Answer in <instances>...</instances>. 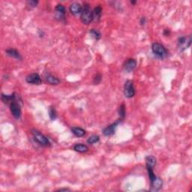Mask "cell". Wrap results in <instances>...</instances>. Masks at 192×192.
<instances>
[{"label": "cell", "instance_id": "cell-1", "mask_svg": "<svg viewBox=\"0 0 192 192\" xmlns=\"http://www.w3.org/2000/svg\"><path fill=\"white\" fill-rule=\"evenodd\" d=\"M81 22L85 25H89L93 20V13L90 5L85 3L83 6V11L80 14Z\"/></svg>", "mask_w": 192, "mask_h": 192}, {"label": "cell", "instance_id": "cell-2", "mask_svg": "<svg viewBox=\"0 0 192 192\" xmlns=\"http://www.w3.org/2000/svg\"><path fill=\"white\" fill-rule=\"evenodd\" d=\"M32 135L33 137V139L36 143H38L40 146L44 147H50L51 146L50 140L46 136L36 129H32Z\"/></svg>", "mask_w": 192, "mask_h": 192}, {"label": "cell", "instance_id": "cell-3", "mask_svg": "<svg viewBox=\"0 0 192 192\" xmlns=\"http://www.w3.org/2000/svg\"><path fill=\"white\" fill-rule=\"evenodd\" d=\"M152 51L156 57L164 59L167 57L168 51L164 45L158 42H155L152 45Z\"/></svg>", "mask_w": 192, "mask_h": 192}, {"label": "cell", "instance_id": "cell-4", "mask_svg": "<svg viewBox=\"0 0 192 192\" xmlns=\"http://www.w3.org/2000/svg\"><path fill=\"white\" fill-rule=\"evenodd\" d=\"M124 96L127 98H131L135 95V88L134 86V82L131 80H128L125 83L124 85Z\"/></svg>", "mask_w": 192, "mask_h": 192}, {"label": "cell", "instance_id": "cell-5", "mask_svg": "<svg viewBox=\"0 0 192 192\" xmlns=\"http://www.w3.org/2000/svg\"><path fill=\"white\" fill-rule=\"evenodd\" d=\"M178 47L181 52L184 51L191 46V36H181L178 38Z\"/></svg>", "mask_w": 192, "mask_h": 192}, {"label": "cell", "instance_id": "cell-6", "mask_svg": "<svg viewBox=\"0 0 192 192\" xmlns=\"http://www.w3.org/2000/svg\"><path fill=\"white\" fill-rule=\"evenodd\" d=\"M66 9L64 6L59 4L55 8V18L58 21L65 22Z\"/></svg>", "mask_w": 192, "mask_h": 192}, {"label": "cell", "instance_id": "cell-7", "mask_svg": "<svg viewBox=\"0 0 192 192\" xmlns=\"http://www.w3.org/2000/svg\"><path fill=\"white\" fill-rule=\"evenodd\" d=\"M9 108L10 111H11L13 116L16 120H20V117H21V108H20V104L14 101L9 104Z\"/></svg>", "mask_w": 192, "mask_h": 192}, {"label": "cell", "instance_id": "cell-8", "mask_svg": "<svg viewBox=\"0 0 192 192\" xmlns=\"http://www.w3.org/2000/svg\"><path fill=\"white\" fill-rule=\"evenodd\" d=\"M121 121H122V120H121L120 119V120H117L116 122L110 124V125H108V126H107L106 128H104L103 131H102L103 135L104 136H106V137H110V136H112V135H114L115 132H116V130L119 124L121 122Z\"/></svg>", "mask_w": 192, "mask_h": 192}, {"label": "cell", "instance_id": "cell-9", "mask_svg": "<svg viewBox=\"0 0 192 192\" xmlns=\"http://www.w3.org/2000/svg\"><path fill=\"white\" fill-rule=\"evenodd\" d=\"M26 81L29 84L33 85H41L42 83L41 78L37 73H32L31 74H29L26 77Z\"/></svg>", "mask_w": 192, "mask_h": 192}, {"label": "cell", "instance_id": "cell-10", "mask_svg": "<svg viewBox=\"0 0 192 192\" xmlns=\"http://www.w3.org/2000/svg\"><path fill=\"white\" fill-rule=\"evenodd\" d=\"M137 67V61L135 59H127L123 65V69L125 71L130 73L133 71Z\"/></svg>", "mask_w": 192, "mask_h": 192}, {"label": "cell", "instance_id": "cell-11", "mask_svg": "<svg viewBox=\"0 0 192 192\" xmlns=\"http://www.w3.org/2000/svg\"><path fill=\"white\" fill-rule=\"evenodd\" d=\"M151 184V191H158L162 188L163 186V181L160 177H158L156 176L155 179L152 180V182H150Z\"/></svg>", "mask_w": 192, "mask_h": 192}, {"label": "cell", "instance_id": "cell-12", "mask_svg": "<svg viewBox=\"0 0 192 192\" xmlns=\"http://www.w3.org/2000/svg\"><path fill=\"white\" fill-rule=\"evenodd\" d=\"M83 11V6L80 3L74 2L70 6V11L74 16H78L80 15Z\"/></svg>", "mask_w": 192, "mask_h": 192}, {"label": "cell", "instance_id": "cell-13", "mask_svg": "<svg viewBox=\"0 0 192 192\" xmlns=\"http://www.w3.org/2000/svg\"><path fill=\"white\" fill-rule=\"evenodd\" d=\"M6 53L8 57H12L14 58V59H18V60H22V59H23V57H22L21 54L20 53V52L14 48L7 49V50H6Z\"/></svg>", "mask_w": 192, "mask_h": 192}, {"label": "cell", "instance_id": "cell-14", "mask_svg": "<svg viewBox=\"0 0 192 192\" xmlns=\"http://www.w3.org/2000/svg\"><path fill=\"white\" fill-rule=\"evenodd\" d=\"M45 80L50 85H58L59 83H60V80H59L57 77L52 75L51 74H50V73H48V72L45 74Z\"/></svg>", "mask_w": 192, "mask_h": 192}, {"label": "cell", "instance_id": "cell-15", "mask_svg": "<svg viewBox=\"0 0 192 192\" xmlns=\"http://www.w3.org/2000/svg\"><path fill=\"white\" fill-rule=\"evenodd\" d=\"M92 13H93V20L96 22L99 21L100 19H101V14H102V8L100 6H96V8H94V10L92 11Z\"/></svg>", "mask_w": 192, "mask_h": 192}, {"label": "cell", "instance_id": "cell-16", "mask_svg": "<svg viewBox=\"0 0 192 192\" xmlns=\"http://www.w3.org/2000/svg\"><path fill=\"white\" fill-rule=\"evenodd\" d=\"M16 99L17 96L15 93H14L12 95H5V94L2 95V101L5 104L9 103L10 104L12 101H15Z\"/></svg>", "mask_w": 192, "mask_h": 192}, {"label": "cell", "instance_id": "cell-17", "mask_svg": "<svg viewBox=\"0 0 192 192\" xmlns=\"http://www.w3.org/2000/svg\"><path fill=\"white\" fill-rule=\"evenodd\" d=\"M71 132L77 137H83L86 135V131L82 128H80V127H73V128H71Z\"/></svg>", "mask_w": 192, "mask_h": 192}, {"label": "cell", "instance_id": "cell-18", "mask_svg": "<svg viewBox=\"0 0 192 192\" xmlns=\"http://www.w3.org/2000/svg\"><path fill=\"white\" fill-rule=\"evenodd\" d=\"M74 150L77 152H80V153H84V152L89 151V148L87 146L83 143H77L74 146Z\"/></svg>", "mask_w": 192, "mask_h": 192}, {"label": "cell", "instance_id": "cell-19", "mask_svg": "<svg viewBox=\"0 0 192 192\" xmlns=\"http://www.w3.org/2000/svg\"><path fill=\"white\" fill-rule=\"evenodd\" d=\"M156 162H157V160H156V159L153 155H148L147 157L146 158V164H147V167H154L155 166Z\"/></svg>", "mask_w": 192, "mask_h": 192}, {"label": "cell", "instance_id": "cell-20", "mask_svg": "<svg viewBox=\"0 0 192 192\" xmlns=\"http://www.w3.org/2000/svg\"><path fill=\"white\" fill-rule=\"evenodd\" d=\"M119 116H120V119L121 120H123L125 119V115H126V111H125V106L124 104L120 105V108H119Z\"/></svg>", "mask_w": 192, "mask_h": 192}, {"label": "cell", "instance_id": "cell-21", "mask_svg": "<svg viewBox=\"0 0 192 192\" xmlns=\"http://www.w3.org/2000/svg\"><path fill=\"white\" fill-rule=\"evenodd\" d=\"M89 34L92 35L93 38H95L96 40H99L101 38V34L98 30L95 29H90L89 31Z\"/></svg>", "mask_w": 192, "mask_h": 192}, {"label": "cell", "instance_id": "cell-22", "mask_svg": "<svg viewBox=\"0 0 192 192\" xmlns=\"http://www.w3.org/2000/svg\"><path fill=\"white\" fill-rule=\"evenodd\" d=\"M99 140H100L99 136L96 135H93L90 136L89 138H88L87 143L89 144H94V143H96L99 142Z\"/></svg>", "mask_w": 192, "mask_h": 192}, {"label": "cell", "instance_id": "cell-23", "mask_svg": "<svg viewBox=\"0 0 192 192\" xmlns=\"http://www.w3.org/2000/svg\"><path fill=\"white\" fill-rule=\"evenodd\" d=\"M49 116H50V119L51 120H55L57 119V110H56L55 108H53V107H50L49 108Z\"/></svg>", "mask_w": 192, "mask_h": 192}, {"label": "cell", "instance_id": "cell-24", "mask_svg": "<svg viewBox=\"0 0 192 192\" xmlns=\"http://www.w3.org/2000/svg\"><path fill=\"white\" fill-rule=\"evenodd\" d=\"M26 4L27 6H28L30 9H32V8H35V7L38 6V1H36V0H31V1L27 2Z\"/></svg>", "mask_w": 192, "mask_h": 192}, {"label": "cell", "instance_id": "cell-25", "mask_svg": "<svg viewBox=\"0 0 192 192\" xmlns=\"http://www.w3.org/2000/svg\"><path fill=\"white\" fill-rule=\"evenodd\" d=\"M101 79H102V76H101V74H96V75L95 76L94 78H93V83L94 84H98V83H100V82L101 81Z\"/></svg>", "mask_w": 192, "mask_h": 192}, {"label": "cell", "instance_id": "cell-26", "mask_svg": "<svg viewBox=\"0 0 192 192\" xmlns=\"http://www.w3.org/2000/svg\"><path fill=\"white\" fill-rule=\"evenodd\" d=\"M140 23L141 26H144V25H146V23H147V18H146L145 17H142L140 20Z\"/></svg>", "mask_w": 192, "mask_h": 192}, {"label": "cell", "instance_id": "cell-27", "mask_svg": "<svg viewBox=\"0 0 192 192\" xmlns=\"http://www.w3.org/2000/svg\"><path fill=\"white\" fill-rule=\"evenodd\" d=\"M38 36L40 37V38H43L44 36H45V32L42 31V30H38Z\"/></svg>", "mask_w": 192, "mask_h": 192}, {"label": "cell", "instance_id": "cell-28", "mask_svg": "<svg viewBox=\"0 0 192 192\" xmlns=\"http://www.w3.org/2000/svg\"><path fill=\"white\" fill-rule=\"evenodd\" d=\"M164 35L165 36H169L170 35V31L169 29H164Z\"/></svg>", "mask_w": 192, "mask_h": 192}, {"label": "cell", "instance_id": "cell-29", "mask_svg": "<svg viewBox=\"0 0 192 192\" xmlns=\"http://www.w3.org/2000/svg\"><path fill=\"white\" fill-rule=\"evenodd\" d=\"M71 191L70 189H69V188H60V189H59L58 190V191Z\"/></svg>", "mask_w": 192, "mask_h": 192}, {"label": "cell", "instance_id": "cell-30", "mask_svg": "<svg viewBox=\"0 0 192 192\" xmlns=\"http://www.w3.org/2000/svg\"><path fill=\"white\" fill-rule=\"evenodd\" d=\"M136 2H136V1H131V3L132 5L136 4Z\"/></svg>", "mask_w": 192, "mask_h": 192}]
</instances>
